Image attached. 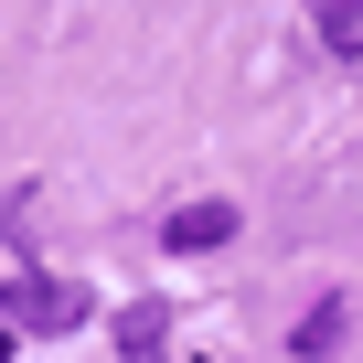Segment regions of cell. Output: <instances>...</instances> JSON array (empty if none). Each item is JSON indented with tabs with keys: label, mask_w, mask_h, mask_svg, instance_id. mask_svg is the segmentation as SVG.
<instances>
[{
	"label": "cell",
	"mask_w": 363,
	"mask_h": 363,
	"mask_svg": "<svg viewBox=\"0 0 363 363\" xmlns=\"http://www.w3.org/2000/svg\"><path fill=\"white\" fill-rule=\"evenodd\" d=\"M0 320H11V331H86V289H65V278H11V289H0Z\"/></svg>",
	"instance_id": "1"
},
{
	"label": "cell",
	"mask_w": 363,
	"mask_h": 363,
	"mask_svg": "<svg viewBox=\"0 0 363 363\" xmlns=\"http://www.w3.org/2000/svg\"><path fill=\"white\" fill-rule=\"evenodd\" d=\"M160 235H171V257H214V246L235 235V203H182Z\"/></svg>",
	"instance_id": "2"
},
{
	"label": "cell",
	"mask_w": 363,
	"mask_h": 363,
	"mask_svg": "<svg viewBox=\"0 0 363 363\" xmlns=\"http://www.w3.org/2000/svg\"><path fill=\"white\" fill-rule=\"evenodd\" d=\"M160 342H171V310H160V299H139V310L118 320V363H160Z\"/></svg>",
	"instance_id": "3"
},
{
	"label": "cell",
	"mask_w": 363,
	"mask_h": 363,
	"mask_svg": "<svg viewBox=\"0 0 363 363\" xmlns=\"http://www.w3.org/2000/svg\"><path fill=\"white\" fill-rule=\"evenodd\" d=\"M342 320H352V299H310V320L289 331V352H299V363H320V352L342 342Z\"/></svg>",
	"instance_id": "4"
},
{
	"label": "cell",
	"mask_w": 363,
	"mask_h": 363,
	"mask_svg": "<svg viewBox=\"0 0 363 363\" xmlns=\"http://www.w3.org/2000/svg\"><path fill=\"white\" fill-rule=\"evenodd\" d=\"M320 43L342 65H363V0H320Z\"/></svg>",
	"instance_id": "5"
},
{
	"label": "cell",
	"mask_w": 363,
	"mask_h": 363,
	"mask_svg": "<svg viewBox=\"0 0 363 363\" xmlns=\"http://www.w3.org/2000/svg\"><path fill=\"white\" fill-rule=\"evenodd\" d=\"M11 342H22V331H11V320H0V363H11Z\"/></svg>",
	"instance_id": "6"
}]
</instances>
